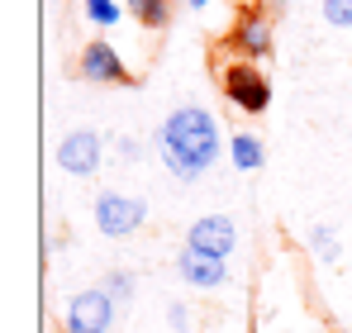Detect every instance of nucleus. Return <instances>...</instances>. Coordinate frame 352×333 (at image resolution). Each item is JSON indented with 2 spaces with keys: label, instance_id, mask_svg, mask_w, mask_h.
I'll list each match as a JSON object with an SVG mask.
<instances>
[{
  "label": "nucleus",
  "instance_id": "nucleus-4",
  "mask_svg": "<svg viewBox=\"0 0 352 333\" xmlns=\"http://www.w3.org/2000/svg\"><path fill=\"white\" fill-rule=\"evenodd\" d=\"M143 219H148V200L143 195H129V191L96 195V228L105 238H129V233L143 228Z\"/></svg>",
  "mask_w": 352,
  "mask_h": 333
},
{
  "label": "nucleus",
  "instance_id": "nucleus-8",
  "mask_svg": "<svg viewBox=\"0 0 352 333\" xmlns=\"http://www.w3.org/2000/svg\"><path fill=\"white\" fill-rule=\"evenodd\" d=\"M229 43H234V53L243 62H267L272 57V19H267V10H243Z\"/></svg>",
  "mask_w": 352,
  "mask_h": 333
},
{
  "label": "nucleus",
  "instance_id": "nucleus-10",
  "mask_svg": "<svg viewBox=\"0 0 352 333\" xmlns=\"http://www.w3.org/2000/svg\"><path fill=\"white\" fill-rule=\"evenodd\" d=\"M229 162H234V171H262V162H267V148H262V138L257 133H248V129H238L234 138H229Z\"/></svg>",
  "mask_w": 352,
  "mask_h": 333
},
{
  "label": "nucleus",
  "instance_id": "nucleus-7",
  "mask_svg": "<svg viewBox=\"0 0 352 333\" xmlns=\"http://www.w3.org/2000/svg\"><path fill=\"white\" fill-rule=\"evenodd\" d=\"M76 67H81V81H96V86H133L129 81V67H124V57L110 39H91L81 57H76Z\"/></svg>",
  "mask_w": 352,
  "mask_h": 333
},
{
  "label": "nucleus",
  "instance_id": "nucleus-16",
  "mask_svg": "<svg viewBox=\"0 0 352 333\" xmlns=\"http://www.w3.org/2000/svg\"><path fill=\"white\" fill-rule=\"evenodd\" d=\"M167 324H172L176 333L190 329V305H186V300H172V305H167Z\"/></svg>",
  "mask_w": 352,
  "mask_h": 333
},
{
  "label": "nucleus",
  "instance_id": "nucleus-11",
  "mask_svg": "<svg viewBox=\"0 0 352 333\" xmlns=\"http://www.w3.org/2000/svg\"><path fill=\"white\" fill-rule=\"evenodd\" d=\"M176 14V0H129V19L148 34H162Z\"/></svg>",
  "mask_w": 352,
  "mask_h": 333
},
{
  "label": "nucleus",
  "instance_id": "nucleus-3",
  "mask_svg": "<svg viewBox=\"0 0 352 333\" xmlns=\"http://www.w3.org/2000/svg\"><path fill=\"white\" fill-rule=\"evenodd\" d=\"M115 319H119V305L100 290V286L76 290V295L67 300V310H62V329L67 333H110Z\"/></svg>",
  "mask_w": 352,
  "mask_h": 333
},
{
  "label": "nucleus",
  "instance_id": "nucleus-2",
  "mask_svg": "<svg viewBox=\"0 0 352 333\" xmlns=\"http://www.w3.org/2000/svg\"><path fill=\"white\" fill-rule=\"evenodd\" d=\"M219 86H224V100H229L238 114H262L272 105V81L262 76L257 62H243V57L229 62L224 76H219Z\"/></svg>",
  "mask_w": 352,
  "mask_h": 333
},
{
  "label": "nucleus",
  "instance_id": "nucleus-12",
  "mask_svg": "<svg viewBox=\"0 0 352 333\" xmlns=\"http://www.w3.org/2000/svg\"><path fill=\"white\" fill-rule=\"evenodd\" d=\"M81 19L91 29H115L129 19V0H81Z\"/></svg>",
  "mask_w": 352,
  "mask_h": 333
},
{
  "label": "nucleus",
  "instance_id": "nucleus-19",
  "mask_svg": "<svg viewBox=\"0 0 352 333\" xmlns=\"http://www.w3.org/2000/svg\"><path fill=\"white\" fill-rule=\"evenodd\" d=\"M186 5H190V10H210L214 0H186Z\"/></svg>",
  "mask_w": 352,
  "mask_h": 333
},
{
  "label": "nucleus",
  "instance_id": "nucleus-15",
  "mask_svg": "<svg viewBox=\"0 0 352 333\" xmlns=\"http://www.w3.org/2000/svg\"><path fill=\"white\" fill-rule=\"evenodd\" d=\"M319 10H324V24H333V29H352V0H324Z\"/></svg>",
  "mask_w": 352,
  "mask_h": 333
},
{
  "label": "nucleus",
  "instance_id": "nucleus-1",
  "mask_svg": "<svg viewBox=\"0 0 352 333\" xmlns=\"http://www.w3.org/2000/svg\"><path fill=\"white\" fill-rule=\"evenodd\" d=\"M157 158L176 181H200L219 162V119L205 105H176L157 124Z\"/></svg>",
  "mask_w": 352,
  "mask_h": 333
},
{
  "label": "nucleus",
  "instance_id": "nucleus-6",
  "mask_svg": "<svg viewBox=\"0 0 352 333\" xmlns=\"http://www.w3.org/2000/svg\"><path fill=\"white\" fill-rule=\"evenodd\" d=\"M176 277L190 290H224L234 281V272H229V257H214V253H200V248H181L176 253Z\"/></svg>",
  "mask_w": 352,
  "mask_h": 333
},
{
  "label": "nucleus",
  "instance_id": "nucleus-14",
  "mask_svg": "<svg viewBox=\"0 0 352 333\" xmlns=\"http://www.w3.org/2000/svg\"><path fill=\"white\" fill-rule=\"evenodd\" d=\"M100 290H105L119 310H124V305H133V295H138V277H133V272H124V267H115V272H105Z\"/></svg>",
  "mask_w": 352,
  "mask_h": 333
},
{
  "label": "nucleus",
  "instance_id": "nucleus-18",
  "mask_svg": "<svg viewBox=\"0 0 352 333\" xmlns=\"http://www.w3.org/2000/svg\"><path fill=\"white\" fill-rule=\"evenodd\" d=\"M286 5H291V0H262V10H267V14H286Z\"/></svg>",
  "mask_w": 352,
  "mask_h": 333
},
{
  "label": "nucleus",
  "instance_id": "nucleus-17",
  "mask_svg": "<svg viewBox=\"0 0 352 333\" xmlns=\"http://www.w3.org/2000/svg\"><path fill=\"white\" fill-rule=\"evenodd\" d=\"M115 153H119V162H138V138H119Z\"/></svg>",
  "mask_w": 352,
  "mask_h": 333
},
{
  "label": "nucleus",
  "instance_id": "nucleus-13",
  "mask_svg": "<svg viewBox=\"0 0 352 333\" xmlns=\"http://www.w3.org/2000/svg\"><path fill=\"white\" fill-rule=\"evenodd\" d=\"M305 243H309V253H314L319 262H329V267L343 257V243H338V233H333L329 224H314V228L305 233Z\"/></svg>",
  "mask_w": 352,
  "mask_h": 333
},
{
  "label": "nucleus",
  "instance_id": "nucleus-5",
  "mask_svg": "<svg viewBox=\"0 0 352 333\" xmlns=\"http://www.w3.org/2000/svg\"><path fill=\"white\" fill-rule=\"evenodd\" d=\"M105 162V138L96 129H72L58 138V166L67 176H96Z\"/></svg>",
  "mask_w": 352,
  "mask_h": 333
},
{
  "label": "nucleus",
  "instance_id": "nucleus-9",
  "mask_svg": "<svg viewBox=\"0 0 352 333\" xmlns=\"http://www.w3.org/2000/svg\"><path fill=\"white\" fill-rule=\"evenodd\" d=\"M186 248H200V253H214V257H234L238 224L229 215H200L186 228Z\"/></svg>",
  "mask_w": 352,
  "mask_h": 333
}]
</instances>
